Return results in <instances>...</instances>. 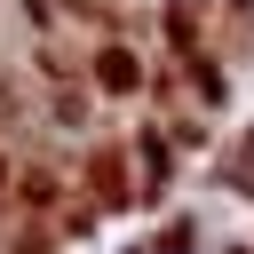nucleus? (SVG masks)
<instances>
[{"label": "nucleus", "instance_id": "nucleus-1", "mask_svg": "<svg viewBox=\"0 0 254 254\" xmlns=\"http://www.w3.org/2000/svg\"><path fill=\"white\" fill-rule=\"evenodd\" d=\"M79 71H87L95 103H135V95H151V48H143L135 32H103Z\"/></svg>", "mask_w": 254, "mask_h": 254}]
</instances>
